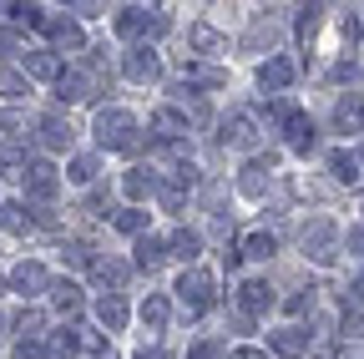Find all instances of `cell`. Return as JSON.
<instances>
[{
	"label": "cell",
	"instance_id": "1",
	"mask_svg": "<svg viewBox=\"0 0 364 359\" xmlns=\"http://www.w3.org/2000/svg\"><path fill=\"white\" fill-rule=\"evenodd\" d=\"M91 132H97V142L107 152H136V147H142V127H136V117L127 107H102Z\"/></svg>",
	"mask_w": 364,
	"mask_h": 359
},
{
	"label": "cell",
	"instance_id": "2",
	"mask_svg": "<svg viewBox=\"0 0 364 359\" xmlns=\"http://www.w3.org/2000/svg\"><path fill=\"white\" fill-rule=\"evenodd\" d=\"M177 299L188 304V314H208L213 299H218V284L208 268H182V279H177Z\"/></svg>",
	"mask_w": 364,
	"mask_h": 359
},
{
	"label": "cell",
	"instance_id": "3",
	"mask_svg": "<svg viewBox=\"0 0 364 359\" xmlns=\"http://www.w3.org/2000/svg\"><path fill=\"white\" fill-rule=\"evenodd\" d=\"M21 183H26V193H31L36 203H51V198L61 193V177H56V167H51V162H26Z\"/></svg>",
	"mask_w": 364,
	"mask_h": 359
},
{
	"label": "cell",
	"instance_id": "4",
	"mask_svg": "<svg viewBox=\"0 0 364 359\" xmlns=\"http://www.w3.org/2000/svg\"><path fill=\"white\" fill-rule=\"evenodd\" d=\"M223 142L238 147V152H253V147L263 142V132H258L253 112H233V117H228V122H223Z\"/></svg>",
	"mask_w": 364,
	"mask_h": 359
},
{
	"label": "cell",
	"instance_id": "5",
	"mask_svg": "<svg viewBox=\"0 0 364 359\" xmlns=\"http://www.w3.org/2000/svg\"><path fill=\"white\" fill-rule=\"evenodd\" d=\"M299 243H304V253H314V258H334L339 248H334V223L329 218H314V223H304V233H299Z\"/></svg>",
	"mask_w": 364,
	"mask_h": 359
},
{
	"label": "cell",
	"instance_id": "6",
	"mask_svg": "<svg viewBox=\"0 0 364 359\" xmlns=\"http://www.w3.org/2000/svg\"><path fill=\"white\" fill-rule=\"evenodd\" d=\"M157 76H162V61H157V51L147 46V41H142V46H132V51H127V81L147 86V81H157Z\"/></svg>",
	"mask_w": 364,
	"mask_h": 359
},
{
	"label": "cell",
	"instance_id": "7",
	"mask_svg": "<svg viewBox=\"0 0 364 359\" xmlns=\"http://www.w3.org/2000/svg\"><path fill=\"white\" fill-rule=\"evenodd\" d=\"M152 137L167 142V147H177L182 137H188V117H182L177 107H157L152 112Z\"/></svg>",
	"mask_w": 364,
	"mask_h": 359
},
{
	"label": "cell",
	"instance_id": "8",
	"mask_svg": "<svg viewBox=\"0 0 364 359\" xmlns=\"http://www.w3.org/2000/svg\"><path fill=\"white\" fill-rule=\"evenodd\" d=\"M258 86H263V92H289V86H294V61L289 56H268L258 66Z\"/></svg>",
	"mask_w": 364,
	"mask_h": 359
},
{
	"label": "cell",
	"instance_id": "9",
	"mask_svg": "<svg viewBox=\"0 0 364 359\" xmlns=\"http://www.w3.org/2000/svg\"><path fill=\"white\" fill-rule=\"evenodd\" d=\"M334 127L339 132H364V92H349L334 102Z\"/></svg>",
	"mask_w": 364,
	"mask_h": 359
},
{
	"label": "cell",
	"instance_id": "10",
	"mask_svg": "<svg viewBox=\"0 0 364 359\" xmlns=\"http://www.w3.org/2000/svg\"><path fill=\"white\" fill-rule=\"evenodd\" d=\"M76 142V132L66 117H41V147H51V152H66Z\"/></svg>",
	"mask_w": 364,
	"mask_h": 359
},
{
	"label": "cell",
	"instance_id": "11",
	"mask_svg": "<svg viewBox=\"0 0 364 359\" xmlns=\"http://www.w3.org/2000/svg\"><path fill=\"white\" fill-rule=\"evenodd\" d=\"M11 289L16 294H46V289H51V274H46L41 263H21L11 274Z\"/></svg>",
	"mask_w": 364,
	"mask_h": 359
},
{
	"label": "cell",
	"instance_id": "12",
	"mask_svg": "<svg viewBox=\"0 0 364 359\" xmlns=\"http://www.w3.org/2000/svg\"><path fill=\"white\" fill-rule=\"evenodd\" d=\"M238 304H243L248 319H253V314H268V309H273V289H268L263 279H248V284L238 289Z\"/></svg>",
	"mask_w": 364,
	"mask_h": 359
},
{
	"label": "cell",
	"instance_id": "13",
	"mask_svg": "<svg viewBox=\"0 0 364 359\" xmlns=\"http://www.w3.org/2000/svg\"><path fill=\"white\" fill-rule=\"evenodd\" d=\"M46 31H51V46L56 51H86V31L76 21H51Z\"/></svg>",
	"mask_w": 364,
	"mask_h": 359
},
{
	"label": "cell",
	"instance_id": "14",
	"mask_svg": "<svg viewBox=\"0 0 364 359\" xmlns=\"http://www.w3.org/2000/svg\"><path fill=\"white\" fill-rule=\"evenodd\" d=\"M198 253H203V238H198L193 228H177V233H172V243H167V258H182L188 268H198Z\"/></svg>",
	"mask_w": 364,
	"mask_h": 359
},
{
	"label": "cell",
	"instance_id": "15",
	"mask_svg": "<svg viewBox=\"0 0 364 359\" xmlns=\"http://www.w3.org/2000/svg\"><path fill=\"white\" fill-rule=\"evenodd\" d=\"M46 294H51V304H56V314H61V319H76V314H81V289L76 284H51V289H46Z\"/></svg>",
	"mask_w": 364,
	"mask_h": 359
},
{
	"label": "cell",
	"instance_id": "16",
	"mask_svg": "<svg viewBox=\"0 0 364 359\" xmlns=\"http://www.w3.org/2000/svg\"><path fill=\"white\" fill-rule=\"evenodd\" d=\"M268 344H273V354H284V359H299L304 349H309V334L304 329H279V334H268Z\"/></svg>",
	"mask_w": 364,
	"mask_h": 359
},
{
	"label": "cell",
	"instance_id": "17",
	"mask_svg": "<svg viewBox=\"0 0 364 359\" xmlns=\"http://www.w3.org/2000/svg\"><path fill=\"white\" fill-rule=\"evenodd\" d=\"M167 263V243L162 238H136V268H142V274H152V268H162Z\"/></svg>",
	"mask_w": 364,
	"mask_h": 359
},
{
	"label": "cell",
	"instance_id": "18",
	"mask_svg": "<svg viewBox=\"0 0 364 359\" xmlns=\"http://www.w3.org/2000/svg\"><path fill=\"white\" fill-rule=\"evenodd\" d=\"M122 193H127V198H132V208H136L147 193H157V177H152L147 167H132V172L122 177Z\"/></svg>",
	"mask_w": 364,
	"mask_h": 359
},
{
	"label": "cell",
	"instance_id": "19",
	"mask_svg": "<svg viewBox=\"0 0 364 359\" xmlns=\"http://www.w3.org/2000/svg\"><path fill=\"white\" fill-rule=\"evenodd\" d=\"M284 137H289L294 152H309V147H314V122H309L304 112H294V117L284 122Z\"/></svg>",
	"mask_w": 364,
	"mask_h": 359
},
{
	"label": "cell",
	"instance_id": "20",
	"mask_svg": "<svg viewBox=\"0 0 364 359\" xmlns=\"http://www.w3.org/2000/svg\"><path fill=\"white\" fill-rule=\"evenodd\" d=\"M127 274H132V268H127V263H117V258H91V279L107 284V289H122V284H127Z\"/></svg>",
	"mask_w": 364,
	"mask_h": 359
},
{
	"label": "cell",
	"instance_id": "21",
	"mask_svg": "<svg viewBox=\"0 0 364 359\" xmlns=\"http://www.w3.org/2000/svg\"><path fill=\"white\" fill-rule=\"evenodd\" d=\"M26 76L56 81V76H61V56H56V51H31V56H26Z\"/></svg>",
	"mask_w": 364,
	"mask_h": 359
},
{
	"label": "cell",
	"instance_id": "22",
	"mask_svg": "<svg viewBox=\"0 0 364 359\" xmlns=\"http://www.w3.org/2000/svg\"><path fill=\"white\" fill-rule=\"evenodd\" d=\"M97 319H102V329L117 334V329L127 324V304H122L117 294H102V299H97Z\"/></svg>",
	"mask_w": 364,
	"mask_h": 359
},
{
	"label": "cell",
	"instance_id": "23",
	"mask_svg": "<svg viewBox=\"0 0 364 359\" xmlns=\"http://www.w3.org/2000/svg\"><path fill=\"white\" fill-rule=\"evenodd\" d=\"M76 349H81V329H76V324H71V329H56L51 344H46V354H51V359H71Z\"/></svg>",
	"mask_w": 364,
	"mask_h": 359
},
{
	"label": "cell",
	"instance_id": "24",
	"mask_svg": "<svg viewBox=\"0 0 364 359\" xmlns=\"http://www.w3.org/2000/svg\"><path fill=\"white\" fill-rule=\"evenodd\" d=\"M273 248H279V238H273V233H243V243H238L243 258H273Z\"/></svg>",
	"mask_w": 364,
	"mask_h": 359
},
{
	"label": "cell",
	"instance_id": "25",
	"mask_svg": "<svg viewBox=\"0 0 364 359\" xmlns=\"http://www.w3.org/2000/svg\"><path fill=\"white\" fill-rule=\"evenodd\" d=\"M238 188H243V198H263V193H268V167H263V162L243 167V177H238Z\"/></svg>",
	"mask_w": 364,
	"mask_h": 359
},
{
	"label": "cell",
	"instance_id": "26",
	"mask_svg": "<svg viewBox=\"0 0 364 359\" xmlns=\"http://www.w3.org/2000/svg\"><path fill=\"white\" fill-rule=\"evenodd\" d=\"M142 324H147L152 334L167 329V299H162V294H147V304H142Z\"/></svg>",
	"mask_w": 364,
	"mask_h": 359
},
{
	"label": "cell",
	"instance_id": "27",
	"mask_svg": "<svg viewBox=\"0 0 364 359\" xmlns=\"http://www.w3.org/2000/svg\"><path fill=\"white\" fill-rule=\"evenodd\" d=\"M188 41H193V46H198L203 56H218V51L228 46V41H223V36H218L213 26H193V31H188Z\"/></svg>",
	"mask_w": 364,
	"mask_h": 359
},
{
	"label": "cell",
	"instance_id": "28",
	"mask_svg": "<svg viewBox=\"0 0 364 359\" xmlns=\"http://www.w3.org/2000/svg\"><path fill=\"white\" fill-rule=\"evenodd\" d=\"M136 31H147V11L142 6H122L117 11V36H136Z\"/></svg>",
	"mask_w": 364,
	"mask_h": 359
},
{
	"label": "cell",
	"instance_id": "29",
	"mask_svg": "<svg viewBox=\"0 0 364 359\" xmlns=\"http://www.w3.org/2000/svg\"><path fill=\"white\" fill-rule=\"evenodd\" d=\"M117 228H122L127 238H142V233H147V213H142V208H122V213H117Z\"/></svg>",
	"mask_w": 364,
	"mask_h": 359
},
{
	"label": "cell",
	"instance_id": "30",
	"mask_svg": "<svg viewBox=\"0 0 364 359\" xmlns=\"http://www.w3.org/2000/svg\"><path fill=\"white\" fill-rule=\"evenodd\" d=\"M26 92H31V81H26L21 71H11V66L0 71V97H6V102H21Z\"/></svg>",
	"mask_w": 364,
	"mask_h": 359
},
{
	"label": "cell",
	"instance_id": "31",
	"mask_svg": "<svg viewBox=\"0 0 364 359\" xmlns=\"http://www.w3.org/2000/svg\"><path fill=\"white\" fill-rule=\"evenodd\" d=\"M26 203H0V228L6 233H26Z\"/></svg>",
	"mask_w": 364,
	"mask_h": 359
},
{
	"label": "cell",
	"instance_id": "32",
	"mask_svg": "<svg viewBox=\"0 0 364 359\" xmlns=\"http://www.w3.org/2000/svg\"><path fill=\"white\" fill-rule=\"evenodd\" d=\"M41 329H46V314H41V309H21V314H16V334H21V339H36Z\"/></svg>",
	"mask_w": 364,
	"mask_h": 359
},
{
	"label": "cell",
	"instance_id": "33",
	"mask_svg": "<svg viewBox=\"0 0 364 359\" xmlns=\"http://www.w3.org/2000/svg\"><path fill=\"white\" fill-rule=\"evenodd\" d=\"M0 172H6V177H21V172H26V147H21V142L0 147Z\"/></svg>",
	"mask_w": 364,
	"mask_h": 359
},
{
	"label": "cell",
	"instance_id": "34",
	"mask_svg": "<svg viewBox=\"0 0 364 359\" xmlns=\"http://www.w3.org/2000/svg\"><path fill=\"white\" fill-rule=\"evenodd\" d=\"M329 172L339 177V183H349V188L359 183V162H354L349 152H334V157H329Z\"/></svg>",
	"mask_w": 364,
	"mask_h": 359
},
{
	"label": "cell",
	"instance_id": "35",
	"mask_svg": "<svg viewBox=\"0 0 364 359\" xmlns=\"http://www.w3.org/2000/svg\"><path fill=\"white\" fill-rule=\"evenodd\" d=\"M66 177H71V183H81V188H91V183H97V157H71Z\"/></svg>",
	"mask_w": 364,
	"mask_h": 359
},
{
	"label": "cell",
	"instance_id": "36",
	"mask_svg": "<svg viewBox=\"0 0 364 359\" xmlns=\"http://www.w3.org/2000/svg\"><path fill=\"white\" fill-rule=\"evenodd\" d=\"M157 198H162L167 213H182V203H188V188H182V183H157Z\"/></svg>",
	"mask_w": 364,
	"mask_h": 359
},
{
	"label": "cell",
	"instance_id": "37",
	"mask_svg": "<svg viewBox=\"0 0 364 359\" xmlns=\"http://www.w3.org/2000/svg\"><path fill=\"white\" fill-rule=\"evenodd\" d=\"M11 16H16L21 26H36V31H46V26H51V16H46L41 6H11Z\"/></svg>",
	"mask_w": 364,
	"mask_h": 359
},
{
	"label": "cell",
	"instance_id": "38",
	"mask_svg": "<svg viewBox=\"0 0 364 359\" xmlns=\"http://www.w3.org/2000/svg\"><path fill=\"white\" fill-rule=\"evenodd\" d=\"M318 21H324V6H304V11H299V36L309 41V36L318 31Z\"/></svg>",
	"mask_w": 364,
	"mask_h": 359
},
{
	"label": "cell",
	"instance_id": "39",
	"mask_svg": "<svg viewBox=\"0 0 364 359\" xmlns=\"http://www.w3.org/2000/svg\"><path fill=\"white\" fill-rule=\"evenodd\" d=\"M66 263H76V268H91V243H66Z\"/></svg>",
	"mask_w": 364,
	"mask_h": 359
},
{
	"label": "cell",
	"instance_id": "40",
	"mask_svg": "<svg viewBox=\"0 0 364 359\" xmlns=\"http://www.w3.org/2000/svg\"><path fill=\"white\" fill-rule=\"evenodd\" d=\"M339 329H344V339H364V314H349L344 309V324Z\"/></svg>",
	"mask_w": 364,
	"mask_h": 359
},
{
	"label": "cell",
	"instance_id": "41",
	"mask_svg": "<svg viewBox=\"0 0 364 359\" xmlns=\"http://www.w3.org/2000/svg\"><path fill=\"white\" fill-rule=\"evenodd\" d=\"M16 359H46V344L41 339H21L16 344Z\"/></svg>",
	"mask_w": 364,
	"mask_h": 359
},
{
	"label": "cell",
	"instance_id": "42",
	"mask_svg": "<svg viewBox=\"0 0 364 359\" xmlns=\"http://www.w3.org/2000/svg\"><path fill=\"white\" fill-rule=\"evenodd\" d=\"M16 46H21V36H16L11 26H0V61H6V56H16Z\"/></svg>",
	"mask_w": 364,
	"mask_h": 359
},
{
	"label": "cell",
	"instance_id": "43",
	"mask_svg": "<svg viewBox=\"0 0 364 359\" xmlns=\"http://www.w3.org/2000/svg\"><path fill=\"white\" fill-rule=\"evenodd\" d=\"M314 309V289H299L294 299H289V314H309Z\"/></svg>",
	"mask_w": 364,
	"mask_h": 359
},
{
	"label": "cell",
	"instance_id": "44",
	"mask_svg": "<svg viewBox=\"0 0 364 359\" xmlns=\"http://www.w3.org/2000/svg\"><path fill=\"white\" fill-rule=\"evenodd\" d=\"M349 299H354V314H364V274L349 284Z\"/></svg>",
	"mask_w": 364,
	"mask_h": 359
},
{
	"label": "cell",
	"instance_id": "45",
	"mask_svg": "<svg viewBox=\"0 0 364 359\" xmlns=\"http://www.w3.org/2000/svg\"><path fill=\"white\" fill-rule=\"evenodd\" d=\"M223 359H268L263 349H253V344H243V349H233V354H223Z\"/></svg>",
	"mask_w": 364,
	"mask_h": 359
},
{
	"label": "cell",
	"instance_id": "46",
	"mask_svg": "<svg viewBox=\"0 0 364 359\" xmlns=\"http://www.w3.org/2000/svg\"><path fill=\"white\" fill-rule=\"evenodd\" d=\"M349 248H354V253H364V223H359V228H349Z\"/></svg>",
	"mask_w": 364,
	"mask_h": 359
},
{
	"label": "cell",
	"instance_id": "47",
	"mask_svg": "<svg viewBox=\"0 0 364 359\" xmlns=\"http://www.w3.org/2000/svg\"><path fill=\"white\" fill-rule=\"evenodd\" d=\"M188 359H218V344H198V349H193Z\"/></svg>",
	"mask_w": 364,
	"mask_h": 359
},
{
	"label": "cell",
	"instance_id": "48",
	"mask_svg": "<svg viewBox=\"0 0 364 359\" xmlns=\"http://www.w3.org/2000/svg\"><path fill=\"white\" fill-rule=\"evenodd\" d=\"M136 359H162V349H142V354H136Z\"/></svg>",
	"mask_w": 364,
	"mask_h": 359
},
{
	"label": "cell",
	"instance_id": "49",
	"mask_svg": "<svg viewBox=\"0 0 364 359\" xmlns=\"http://www.w3.org/2000/svg\"><path fill=\"white\" fill-rule=\"evenodd\" d=\"M354 162H364V147H359V152H354Z\"/></svg>",
	"mask_w": 364,
	"mask_h": 359
},
{
	"label": "cell",
	"instance_id": "50",
	"mask_svg": "<svg viewBox=\"0 0 364 359\" xmlns=\"http://www.w3.org/2000/svg\"><path fill=\"white\" fill-rule=\"evenodd\" d=\"M0 329H6V319H0Z\"/></svg>",
	"mask_w": 364,
	"mask_h": 359
}]
</instances>
